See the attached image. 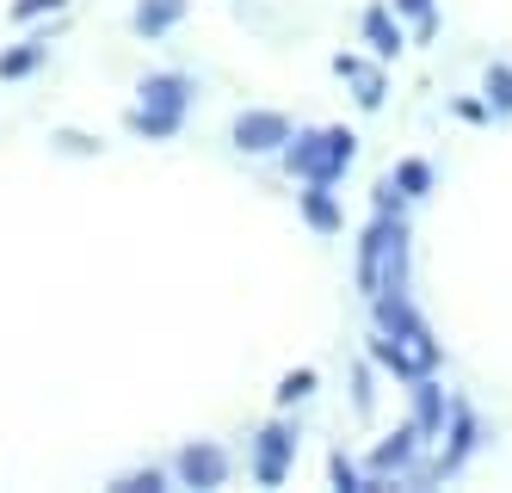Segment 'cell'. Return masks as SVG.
<instances>
[{
  "label": "cell",
  "mask_w": 512,
  "mask_h": 493,
  "mask_svg": "<svg viewBox=\"0 0 512 493\" xmlns=\"http://www.w3.org/2000/svg\"><path fill=\"white\" fill-rule=\"evenodd\" d=\"M482 93H488V105H494V118H512V62H488Z\"/></svg>",
  "instance_id": "2e32d148"
},
{
  "label": "cell",
  "mask_w": 512,
  "mask_h": 493,
  "mask_svg": "<svg viewBox=\"0 0 512 493\" xmlns=\"http://www.w3.org/2000/svg\"><path fill=\"white\" fill-rule=\"evenodd\" d=\"M229 136H235L241 155H278V148H284L290 136H297V124H290L284 111H241Z\"/></svg>",
  "instance_id": "52a82bcc"
},
{
  "label": "cell",
  "mask_w": 512,
  "mask_h": 493,
  "mask_svg": "<svg viewBox=\"0 0 512 493\" xmlns=\"http://www.w3.org/2000/svg\"><path fill=\"white\" fill-rule=\"evenodd\" d=\"M44 56H50V44H44V37H25L19 50H7V56H0V81H25V74L38 68Z\"/></svg>",
  "instance_id": "9a60e30c"
},
{
  "label": "cell",
  "mask_w": 512,
  "mask_h": 493,
  "mask_svg": "<svg viewBox=\"0 0 512 493\" xmlns=\"http://www.w3.org/2000/svg\"><path fill=\"white\" fill-rule=\"evenodd\" d=\"M192 93H198L192 74H179V68H155V74H142L136 105H130V118H124V124H130L142 142H173L179 130H186Z\"/></svg>",
  "instance_id": "6da1fadb"
},
{
  "label": "cell",
  "mask_w": 512,
  "mask_h": 493,
  "mask_svg": "<svg viewBox=\"0 0 512 493\" xmlns=\"http://www.w3.org/2000/svg\"><path fill=\"white\" fill-rule=\"evenodd\" d=\"M62 7H68V0H13L7 19H13V25H31L38 13H62Z\"/></svg>",
  "instance_id": "44dd1931"
},
{
  "label": "cell",
  "mask_w": 512,
  "mask_h": 493,
  "mask_svg": "<svg viewBox=\"0 0 512 493\" xmlns=\"http://www.w3.org/2000/svg\"><path fill=\"white\" fill-rule=\"evenodd\" d=\"M334 74H340V81H352V99L364 105V111H383V74L377 68H364L358 56H334Z\"/></svg>",
  "instance_id": "4fadbf2b"
},
{
  "label": "cell",
  "mask_w": 512,
  "mask_h": 493,
  "mask_svg": "<svg viewBox=\"0 0 512 493\" xmlns=\"http://www.w3.org/2000/svg\"><path fill=\"white\" fill-rule=\"evenodd\" d=\"M297 204H303V222H309L315 235H340V229H346V210H340V192H334V185L309 179V192H303Z\"/></svg>",
  "instance_id": "8fae6325"
},
{
  "label": "cell",
  "mask_w": 512,
  "mask_h": 493,
  "mask_svg": "<svg viewBox=\"0 0 512 493\" xmlns=\"http://www.w3.org/2000/svg\"><path fill=\"white\" fill-rule=\"evenodd\" d=\"M327 475H334L340 493H364V475H358V463L346 457V450H334V457H327Z\"/></svg>",
  "instance_id": "e0dca14e"
},
{
  "label": "cell",
  "mask_w": 512,
  "mask_h": 493,
  "mask_svg": "<svg viewBox=\"0 0 512 493\" xmlns=\"http://www.w3.org/2000/svg\"><path fill=\"white\" fill-rule=\"evenodd\" d=\"M364 44H371L377 62H395L401 50H408V31H401L389 0H371V7H364Z\"/></svg>",
  "instance_id": "30bf717a"
},
{
  "label": "cell",
  "mask_w": 512,
  "mask_h": 493,
  "mask_svg": "<svg viewBox=\"0 0 512 493\" xmlns=\"http://www.w3.org/2000/svg\"><path fill=\"white\" fill-rule=\"evenodd\" d=\"M112 487H118V493H161L167 475H161V469H130V475H118Z\"/></svg>",
  "instance_id": "d6986e66"
},
{
  "label": "cell",
  "mask_w": 512,
  "mask_h": 493,
  "mask_svg": "<svg viewBox=\"0 0 512 493\" xmlns=\"http://www.w3.org/2000/svg\"><path fill=\"white\" fill-rule=\"evenodd\" d=\"M401 235H408V222L389 216V210H377V222L364 229V241H358V290H364V296L383 290V265H389V253H395Z\"/></svg>",
  "instance_id": "277c9868"
},
{
  "label": "cell",
  "mask_w": 512,
  "mask_h": 493,
  "mask_svg": "<svg viewBox=\"0 0 512 493\" xmlns=\"http://www.w3.org/2000/svg\"><path fill=\"white\" fill-rule=\"evenodd\" d=\"M315 395V370H290L284 383H278V407H290V401H309Z\"/></svg>",
  "instance_id": "ac0fdd59"
},
{
  "label": "cell",
  "mask_w": 512,
  "mask_h": 493,
  "mask_svg": "<svg viewBox=\"0 0 512 493\" xmlns=\"http://www.w3.org/2000/svg\"><path fill=\"white\" fill-rule=\"evenodd\" d=\"M475 444H482V426H475V413L469 401H451V420H445V450L426 463V481H451L469 457H475Z\"/></svg>",
  "instance_id": "5b68a950"
},
{
  "label": "cell",
  "mask_w": 512,
  "mask_h": 493,
  "mask_svg": "<svg viewBox=\"0 0 512 493\" xmlns=\"http://www.w3.org/2000/svg\"><path fill=\"white\" fill-rule=\"evenodd\" d=\"M290 457H297V426L272 420V426L260 432V450H253V481H260V487H278V481L290 475Z\"/></svg>",
  "instance_id": "ba28073f"
},
{
  "label": "cell",
  "mask_w": 512,
  "mask_h": 493,
  "mask_svg": "<svg viewBox=\"0 0 512 493\" xmlns=\"http://www.w3.org/2000/svg\"><path fill=\"white\" fill-rule=\"evenodd\" d=\"M395 192L401 198H426L432 192V185H438V173H432V161H420V155H408V161H395Z\"/></svg>",
  "instance_id": "5bb4252c"
},
{
  "label": "cell",
  "mask_w": 512,
  "mask_h": 493,
  "mask_svg": "<svg viewBox=\"0 0 512 493\" xmlns=\"http://www.w3.org/2000/svg\"><path fill=\"white\" fill-rule=\"evenodd\" d=\"M229 450L223 444H210V438H192L186 450L173 457V475H179V487H198V493H210V487H223L229 481Z\"/></svg>",
  "instance_id": "8992f818"
},
{
  "label": "cell",
  "mask_w": 512,
  "mask_h": 493,
  "mask_svg": "<svg viewBox=\"0 0 512 493\" xmlns=\"http://www.w3.org/2000/svg\"><path fill=\"white\" fill-rule=\"evenodd\" d=\"M186 13H192V0H136L130 25H136V31H142V37L155 44V37H167L179 19H186Z\"/></svg>",
  "instance_id": "7c38bea8"
},
{
  "label": "cell",
  "mask_w": 512,
  "mask_h": 493,
  "mask_svg": "<svg viewBox=\"0 0 512 493\" xmlns=\"http://www.w3.org/2000/svg\"><path fill=\"white\" fill-rule=\"evenodd\" d=\"M395 13H408V19H432L438 13V0H389Z\"/></svg>",
  "instance_id": "603a6c76"
},
{
  "label": "cell",
  "mask_w": 512,
  "mask_h": 493,
  "mask_svg": "<svg viewBox=\"0 0 512 493\" xmlns=\"http://www.w3.org/2000/svg\"><path fill=\"white\" fill-rule=\"evenodd\" d=\"M371 407H377V389H371V370H352V413H358V420H371Z\"/></svg>",
  "instance_id": "ffe728a7"
},
{
  "label": "cell",
  "mask_w": 512,
  "mask_h": 493,
  "mask_svg": "<svg viewBox=\"0 0 512 493\" xmlns=\"http://www.w3.org/2000/svg\"><path fill=\"white\" fill-rule=\"evenodd\" d=\"M352 161H358V136H352L346 124H327V130H297V136L284 142V167L297 173L303 185H309V179L340 185Z\"/></svg>",
  "instance_id": "7a4b0ae2"
},
{
  "label": "cell",
  "mask_w": 512,
  "mask_h": 493,
  "mask_svg": "<svg viewBox=\"0 0 512 493\" xmlns=\"http://www.w3.org/2000/svg\"><path fill=\"white\" fill-rule=\"evenodd\" d=\"M457 118H463V124H488L494 105H488V99H457Z\"/></svg>",
  "instance_id": "7402d4cb"
},
{
  "label": "cell",
  "mask_w": 512,
  "mask_h": 493,
  "mask_svg": "<svg viewBox=\"0 0 512 493\" xmlns=\"http://www.w3.org/2000/svg\"><path fill=\"white\" fill-rule=\"evenodd\" d=\"M371 309H377V327H383L389 339H401V346L414 352L420 370H438V364H445V352H438V339H432V327H426V315L414 309L408 290H377Z\"/></svg>",
  "instance_id": "3957f363"
},
{
  "label": "cell",
  "mask_w": 512,
  "mask_h": 493,
  "mask_svg": "<svg viewBox=\"0 0 512 493\" xmlns=\"http://www.w3.org/2000/svg\"><path fill=\"white\" fill-rule=\"evenodd\" d=\"M451 401H457V395H451L445 383H438L432 370H426V376H414V426L426 432V444H432V438H445V420H451Z\"/></svg>",
  "instance_id": "9c48e42d"
}]
</instances>
